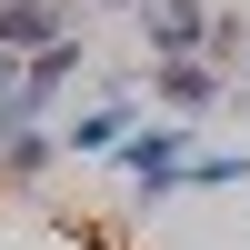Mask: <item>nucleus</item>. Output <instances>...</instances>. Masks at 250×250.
Segmentation results:
<instances>
[{"label": "nucleus", "instance_id": "obj_5", "mask_svg": "<svg viewBox=\"0 0 250 250\" xmlns=\"http://www.w3.org/2000/svg\"><path fill=\"white\" fill-rule=\"evenodd\" d=\"M70 80H80V40L60 30L50 50H30V70H20V100H30V110H50V100L70 90Z\"/></svg>", "mask_w": 250, "mask_h": 250}, {"label": "nucleus", "instance_id": "obj_8", "mask_svg": "<svg viewBox=\"0 0 250 250\" xmlns=\"http://www.w3.org/2000/svg\"><path fill=\"white\" fill-rule=\"evenodd\" d=\"M230 180H250V150H200L180 170V190H230Z\"/></svg>", "mask_w": 250, "mask_h": 250}, {"label": "nucleus", "instance_id": "obj_7", "mask_svg": "<svg viewBox=\"0 0 250 250\" xmlns=\"http://www.w3.org/2000/svg\"><path fill=\"white\" fill-rule=\"evenodd\" d=\"M60 160V130H20V140H0V180H40Z\"/></svg>", "mask_w": 250, "mask_h": 250}, {"label": "nucleus", "instance_id": "obj_4", "mask_svg": "<svg viewBox=\"0 0 250 250\" xmlns=\"http://www.w3.org/2000/svg\"><path fill=\"white\" fill-rule=\"evenodd\" d=\"M130 130H140V120H130V90H110L100 110H80L70 130H60V150H110V160H120V140H130Z\"/></svg>", "mask_w": 250, "mask_h": 250}, {"label": "nucleus", "instance_id": "obj_10", "mask_svg": "<svg viewBox=\"0 0 250 250\" xmlns=\"http://www.w3.org/2000/svg\"><path fill=\"white\" fill-rule=\"evenodd\" d=\"M120 10H150V0H120Z\"/></svg>", "mask_w": 250, "mask_h": 250}, {"label": "nucleus", "instance_id": "obj_9", "mask_svg": "<svg viewBox=\"0 0 250 250\" xmlns=\"http://www.w3.org/2000/svg\"><path fill=\"white\" fill-rule=\"evenodd\" d=\"M20 70H30V60H20V50H0V100L20 90Z\"/></svg>", "mask_w": 250, "mask_h": 250}, {"label": "nucleus", "instance_id": "obj_1", "mask_svg": "<svg viewBox=\"0 0 250 250\" xmlns=\"http://www.w3.org/2000/svg\"><path fill=\"white\" fill-rule=\"evenodd\" d=\"M190 160H200V130H180V120H170V130H130V140H120V170H130L150 200H170Z\"/></svg>", "mask_w": 250, "mask_h": 250}, {"label": "nucleus", "instance_id": "obj_2", "mask_svg": "<svg viewBox=\"0 0 250 250\" xmlns=\"http://www.w3.org/2000/svg\"><path fill=\"white\" fill-rule=\"evenodd\" d=\"M140 30H150V70H160V60H200V50H210V10H200V0H150Z\"/></svg>", "mask_w": 250, "mask_h": 250}, {"label": "nucleus", "instance_id": "obj_3", "mask_svg": "<svg viewBox=\"0 0 250 250\" xmlns=\"http://www.w3.org/2000/svg\"><path fill=\"white\" fill-rule=\"evenodd\" d=\"M70 30V10H60V0H0V50H50V40Z\"/></svg>", "mask_w": 250, "mask_h": 250}, {"label": "nucleus", "instance_id": "obj_6", "mask_svg": "<svg viewBox=\"0 0 250 250\" xmlns=\"http://www.w3.org/2000/svg\"><path fill=\"white\" fill-rule=\"evenodd\" d=\"M150 90L170 100V110H210V100H220V70H210V60H160Z\"/></svg>", "mask_w": 250, "mask_h": 250}]
</instances>
